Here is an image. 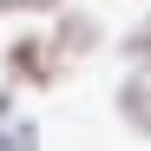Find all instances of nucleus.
Instances as JSON below:
<instances>
[{"instance_id":"4","label":"nucleus","mask_w":151,"mask_h":151,"mask_svg":"<svg viewBox=\"0 0 151 151\" xmlns=\"http://www.w3.org/2000/svg\"><path fill=\"white\" fill-rule=\"evenodd\" d=\"M0 151H40V125L33 118H0Z\"/></svg>"},{"instance_id":"5","label":"nucleus","mask_w":151,"mask_h":151,"mask_svg":"<svg viewBox=\"0 0 151 151\" xmlns=\"http://www.w3.org/2000/svg\"><path fill=\"white\" fill-rule=\"evenodd\" d=\"M125 53H132V59H151V13L138 20L132 33H125Z\"/></svg>"},{"instance_id":"7","label":"nucleus","mask_w":151,"mask_h":151,"mask_svg":"<svg viewBox=\"0 0 151 151\" xmlns=\"http://www.w3.org/2000/svg\"><path fill=\"white\" fill-rule=\"evenodd\" d=\"M0 7H27V0H0Z\"/></svg>"},{"instance_id":"2","label":"nucleus","mask_w":151,"mask_h":151,"mask_svg":"<svg viewBox=\"0 0 151 151\" xmlns=\"http://www.w3.org/2000/svg\"><path fill=\"white\" fill-rule=\"evenodd\" d=\"M118 112H125V125H132L138 138H151V59L118 86Z\"/></svg>"},{"instance_id":"1","label":"nucleus","mask_w":151,"mask_h":151,"mask_svg":"<svg viewBox=\"0 0 151 151\" xmlns=\"http://www.w3.org/2000/svg\"><path fill=\"white\" fill-rule=\"evenodd\" d=\"M7 72H13L20 86H53L59 72H66V53H59L46 33H27V40L7 46Z\"/></svg>"},{"instance_id":"6","label":"nucleus","mask_w":151,"mask_h":151,"mask_svg":"<svg viewBox=\"0 0 151 151\" xmlns=\"http://www.w3.org/2000/svg\"><path fill=\"white\" fill-rule=\"evenodd\" d=\"M7 112H13V99H7V92H0V118H7Z\"/></svg>"},{"instance_id":"3","label":"nucleus","mask_w":151,"mask_h":151,"mask_svg":"<svg viewBox=\"0 0 151 151\" xmlns=\"http://www.w3.org/2000/svg\"><path fill=\"white\" fill-rule=\"evenodd\" d=\"M53 46H59L66 59H79V53H92V46H99V33H92V20H86V13H66L59 27H53Z\"/></svg>"}]
</instances>
